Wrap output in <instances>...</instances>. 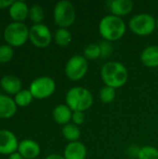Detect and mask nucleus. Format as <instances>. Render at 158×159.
<instances>
[{"label": "nucleus", "instance_id": "a878e982", "mask_svg": "<svg viewBox=\"0 0 158 159\" xmlns=\"http://www.w3.org/2000/svg\"><path fill=\"white\" fill-rule=\"evenodd\" d=\"M13 57V49L9 45L0 46V62L7 63L11 61Z\"/></svg>", "mask_w": 158, "mask_h": 159}, {"label": "nucleus", "instance_id": "7ed1b4c3", "mask_svg": "<svg viewBox=\"0 0 158 159\" xmlns=\"http://www.w3.org/2000/svg\"><path fill=\"white\" fill-rule=\"evenodd\" d=\"M65 102L73 112H85L93 104V96L88 89L77 86L68 90Z\"/></svg>", "mask_w": 158, "mask_h": 159}, {"label": "nucleus", "instance_id": "ddd939ff", "mask_svg": "<svg viewBox=\"0 0 158 159\" xmlns=\"http://www.w3.org/2000/svg\"><path fill=\"white\" fill-rule=\"evenodd\" d=\"M141 61L149 68L158 67V46L153 45L145 48L141 54Z\"/></svg>", "mask_w": 158, "mask_h": 159}, {"label": "nucleus", "instance_id": "c756f323", "mask_svg": "<svg viewBox=\"0 0 158 159\" xmlns=\"http://www.w3.org/2000/svg\"><path fill=\"white\" fill-rule=\"evenodd\" d=\"M46 159H65L63 156H61L59 154H51L49 156H47Z\"/></svg>", "mask_w": 158, "mask_h": 159}, {"label": "nucleus", "instance_id": "4be33fe9", "mask_svg": "<svg viewBox=\"0 0 158 159\" xmlns=\"http://www.w3.org/2000/svg\"><path fill=\"white\" fill-rule=\"evenodd\" d=\"M44 16H45L44 9L40 5L34 4V5H32L31 7L29 8V17L31 20L34 22V24L41 23V21L44 19Z\"/></svg>", "mask_w": 158, "mask_h": 159}, {"label": "nucleus", "instance_id": "473e14b6", "mask_svg": "<svg viewBox=\"0 0 158 159\" xmlns=\"http://www.w3.org/2000/svg\"><path fill=\"white\" fill-rule=\"evenodd\" d=\"M0 35H1V34H0Z\"/></svg>", "mask_w": 158, "mask_h": 159}, {"label": "nucleus", "instance_id": "1a4fd4ad", "mask_svg": "<svg viewBox=\"0 0 158 159\" xmlns=\"http://www.w3.org/2000/svg\"><path fill=\"white\" fill-rule=\"evenodd\" d=\"M29 39L35 47L43 48H47L50 44L52 35L49 28L47 25L38 23L34 24L29 30Z\"/></svg>", "mask_w": 158, "mask_h": 159}, {"label": "nucleus", "instance_id": "393cba45", "mask_svg": "<svg viewBox=\"0 0 158 159\" xmlns=\"http://www.w3.org/2000/svg\"><path fill=\"white\" fill-rule=\"evenodd\" d=\"M101 48L98 44H89L84 49V57L87 60H96L101 57Z\"/></svg>", "mask_w": 158, "mask_h": 159}, {"label": "nucleus", "instance_id": "5701e85b", "mask_svg": "<svg viewBox=\"0 0 158 159\" xmlns=\"http://www.w3.org/2000/svg\"><path fill=\"white\" fill-rule=\"evenodd\" d=\"M138 159H158V150L151 145H145L140 148L138 155Z\"/></svg>", "mask_w": 158, "mask_h": 159}, {"label": "nucleus", "instance_id": "f8f14e48", "mask_svg": "<svg viewBox=\"0 0 158 159\" xmlns=\"http://www.w3.org/2000/svg\"><path fill=\"white\" fill-rule=\"evenodd\" d=\"M63 157L65 159H86L87 148L78 141L69 143L64 149Z\"/></svg>", "mask_w": 158, "mask_h": 159}, {"label": "nucleus", "instance_id": "f3484780", "mask_svg": "<svg viewBox=\"0 0 158 159\" xmlns=\"http://www.w3.org/2000/svg\"><path fill=\"white\" fill-rule=\"evenodd\" d=\"M9 15L11 19L20 22L26 19L29 15V8L27 4L23 1H14L13 4L9 7Z\"/></svg>", "mask_w": 158, "mask_h": 159}, {"label": "nucleus", "instance_id": "bb28decb", "mask_svg": "<svg viewBox=\"0 0 158 159\" xmlns=\"http://www.w3.org/2000/svg\"><path fill=\"white\" fill-rule=\"evenodd\" d=\"M100 48H101V54H102L101 57L102 58H108L111 55L112 50H113L111 43L108 42V41H105V40L101 42Z\"/></svg>", "mask_w": 158, "mask_h": 159}, {"label": "nucleus", "instance_id": "2eb2a0df", "mask_svg": "<svg viewBox=\"0 0 158 159\" xmlns=\"http://www.w3.org/2000/svg\"><path fill=\"white\" fill-rule=\"evenodd\" d=\"M0 86L9 94H17L21 90V81L15 75H7L1 78Z\"/></svg>", "mask_w": 158, "mask_h": 159}, {"label": "nucleus", "instance_id": "6ab92c4d", "mask_svg": "<svg viewBox=\"0 0 158 159\" xmlns=\"http://www.w3.org/2000/svg\"><path fill=\"white\" fill-rule=\"evenodd\" d=\"M61 133H62L64 139H66L70 143L77 142L81 136V131H80L79 128L73 123L64 125L61 129Z\"/></svg>", "mask_w": 158, "mask_h": 159}, {"label": "nucleus", "instance_id": "f257e3e1", "mask_svg": "<svg viewBox=\"0 0 158 159\" xmlns=\"http://www.w3.org/2000/svg\"><path fill=\"white\" fill-rule=\"evenodd\" d=\"M101 76L105 86L115 89L122 88L129 79L127 67L119 61H107L102 65Z\"/></svg>", "mask_w": 158, "mask_h": 159}, {"label": "nucleus", "instance_id": "9d476101", "mask_svg": "<svg viewBox=\"0 0 158 159\" xmlns=\"http://www.w3.org/2000/svg\"><path fill=\"white\" fill-rule=\"evenodd\" d=\"M19 147V143L13 132L1 129L0 130V154L3 155H12Z\"/></svg>", "mask_w": 158, "mask_h": 159}, {"label": "nucleus", "instance_id": "4468645a", "mask_svg": "<svg viewBox=\"0 0 158 159\" xmlns=\"http://www.w3.org/2000/svg\"><path fill=\"white\" fill-rule=\"evenodd\" d=\"M133 7L134 3L131 0H113L110 3V10L112 14L120 18L130 13Z\"/></svg>", "mask_w": 158, "mask_h": 159}, {"label": "nucleus", "instance_id": "2f4dec72", "mask_svg": "<svg viewBox=\"0 0 158 159\" xmlns=\"http://www.w3.org/2000/svg\"><path fill=\"white\" fill-rule=\"evenodd\" d=\"M156 28L158 29V17H157V19H156Z\"/></svg>", "mask_w": 158, "mask_h": 159}, {"label": "nucleus", "instance_id": "412c9836", "mask_svg": "<svg viewBox=\"0 0 158 159\" xmlns=\"http://www.w3.org/2000/svg\"><path fill=\"white\" fill-rule=\"evenodd\" d=\"M33 95L31 93L30 90L27 89H21L20 92H18L15 95V102L17 105L20 106V107H25L27 105H29L32 101H33Z\"/></svg>", "mask_w": 158, "mask_h": 159}, {"label": "nucleus", "instance_id": "dca6fc26", "mask_svg": "<svg viewBox=\"0 0 158 159\" xmlns=\"http://www.w3.org/2000/svg\"><path fill=\"white\" fill-rule=\"evenodd\" d=\"M17 104L12 98L0 94V117L9 118L15 115Z\"/></svg>", "mask_w": 158, "mask_h": 159}, {"label": "nucleus", "instance_id": "0eeeda50", "mask_svg": "<svg viewBox=\"0 0 158 159\" xmlns=\"http://www.w3.org/2000/svg\"><path fill=\"white\" fill-rule=\"evenodd\" d=\"M88 60L81 55H74L71 57L65 66L66 76L73 81L82 79L88 73Z\"/></svg>", "mask_w": 158, "mask_h": 159}, {"label": "nucleus", "instance_id": "20e7f679", "mask_svg": "<svg viewBox=\"0 0 158 159\" xmlns=\"http://www.w3.org/2000/svg\"><path fill=\"white\" fill-rule=\"evenodd\" d=\"M53 18L55 23L59 25L60 28H67L71 26L76 19L74 6L68 0L59 1L54 7Z\"/></svg>", "mask_w": 158, "mask_h": 159}, {"label": "nucleus", "instance_id": "a211bd4d", "mask_svg": "<svg viewBox=\"0 0 158 159\" xmlns=\"http://www.w3.org/2000/svg\"><path fill=\"white\" fill-rule=\"evenodd\" d=\"M53 118L60 125H66L72 120L73 111L66 104H59L53 110Z\"/></svg>", "mask_w": 158, "mask_h": 159}, {"label": "nucleus", "instance_id": "f03ea898", "mask_svg": "<svg viewBox=\"0 0 158 159\" xmlns=\"http://www.w3.org/2000/svg\"><path fill=\"white\" fill-rule=\"evenodd\" d=\"M127 25L122 18L113 14L103 17L99 24V31L105 41L114 42L122 38L126 33Z\"/></svg>", "mask_w": 158, "mask_h": 159}, {"label": "nucleus", "instance_id": "39448f33", "mask_svg": "<svg viewBox=\"0 0 158 159\" xmlns=\"http://www.w3.org/2000/svg\"><path fill=\"white\" fill-rule=\"evenodd\" d=\"M129 27L132 33L137 35L146 36L154 33L156 28V20L148 13H140L134 15L129 22Z\"/></svg>", "mask_w": 158, "mask_h": 159}, {"label": "nucleus", "instance_id": "6e6552de", "mask_svg": "<svg viewBox=\"0 0 158 159\" xmlns=\"http://www.w3.org/2000/svg\"><path fill=\"white\" fill-rule=\"evenodd\" d=\"M56 89L55 81L48 76L35 78L30 85V91L34 98L42 100L50 97Z\"/></svg>", "mask_w": 158, "mask_h": 159}, {"label": "nucleus", "instance_id": "9b49d317", "mask_svg": "<svg viewBox=\"0 0 158 159\" xmlns=\"http://www.w3.org/2000/svg\"><path fill=\"white\" fill-rule=\"evenodd\" d=\"M18 151L24 159H35L40 154V146L35 141L26 139L19 143Z\"/></svg>", "mask_w": 158, "mask_h": 159}, {"label": "nucleus", "instance_id": "7c9ffc66", "mask_svg": "<svg viewBox=\"0 0 158 159\" xmlns=\"http://www.w3.org/2000/svg\"><path fill=\"white\" fill-rule=\"evenodd\" d=\"M8 159H24V157L21 155H20V153H14L9 156Z\"/></svg>", "mask_w": 158, "mask_h": 159}, {"label": "nucleus", "instance_id": "cd10ccee", "mask_svg": "<svg viewBox=\"0 0 158 159\" xmlns=\"http://www.w3.org/2000/svg\"><path fill=\"white\" fill-rule=\"evenodd\" d=\"M72 121L73 124L79 126L82 125L85 121V114L84 112H73L72 116Z\"/></svg>", "mask_w": 158, "mask_h": 159}, {"label": "nucleus", "instance_id": "423d86ee", "mask_svg": "<svg viewBox=\"0 0 158 159\" xmlns=\"http://www.w3.org/2000/svg\"><path fill=\"white\" fill-rule=\"evenodd\" d=\"M29 30L22 22H12L4 31V37L11 47L22 46L29 38Z\"/></svg>", "mask_w": 158, "mask_h": 159}, {"label": "nucleus", "instance_id": "c85d7f7f", "mask_svg": "<svg viewBox=\"0 0 158 159\" xmlns=\"http://www.w3.org/2000/svg\"><path fill=\"white\" fill-rule=\"evenodd\" d=\"M14 1L12 0H0V8H4V7H9Z\"/></svg>", "mask_w": 158, "mask_h": 159}, {"label": "nucleus", "instance_id": "b1692460", "mask_svg": "<svg viewBox=\"0 0 158 159\" xmlns=\"http://www.w3.org/2000/svg\"><path fill=\"white\" fill-rule=\"evenodd\" d=\"M115 95H116L115 89L108 86L102 87L100 91V99L103 103L113 102L115 99Z\"/></svg>", "mask_w": 158, "mask_h": 159}, {"label": "nucleus", "instance_id": "aec40b11", "mask_svg": "<svg viewBox=\"0 0 158 159\" xmlns=\"http://www.w3.org/2000/svg\"><path fill=\"white\" fill-rule=\"evenodd\" d=\"M54 40L60 47H68L72 42V34L67 28H59L54 34Z\"/></svg>", "mask_w": 158, "mask_h": 159}]
</instances>
